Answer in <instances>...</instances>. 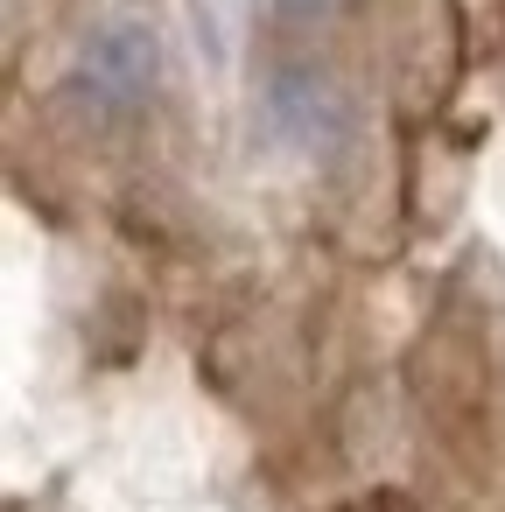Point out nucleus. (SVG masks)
I'll use <instances>...</instances> for the list:
<instances>
[{
	"label": "nucleus",
	"mask_w": 505,
	"mask_h": 512,
	"mask_svg": "<svg viewBox=\"0 0 505 512\" xmlns=\"http://www.w3.org/2000/svg\"><path fill=\"white\" fill-rule=\"evenodd\" d=\"M344 512H414L400 491H372V498H358V505H344Z\"/></svg>",
	"instance_id": "4"
},
{
	"label": "nucleus",
	"mask_w": 505,
	"mask_h": 512,
	"mask_svg": "<svg viewBox=\"0 0 505 512\" xmlns=\"http://www.w3.org/2000/svg\"><path fill=\"white\" fill-rule=\"evenodd\" d=\"M267 127L288 148H302V155H330L344 141V127H351V106H344V92L323 71L288 64V71L267 78Z\"/></svg>",
	"instance_id": "2"
},
{
	"label": "nucleus",
	"mask_w": 505,
	"mask_h": 512,
	"mask_svg": "<svg viewBox=\"0 0 505 512\" xmlns=\"http://www.w3.org/2000/svg\"><path fill=\"white\" fill-rule=\"evenodd\" d=\"M155 71H162V43L148 22H106L92 29L85 57H78V92L106 113H127L155 92Z\"/></svg>",
	"instance_id": "1"
},
{
	"label": "nucleus",
	"mask_w": 505,
	"mask_h": 512,
	"mask_svg": "<svg viewBox=\"0 0 505 512\" xmlns=\"http://www.w3.org/2000/svg\"><path fill=\"white\" fill-rule=\"evenodd\" d=\"M274 8L288 15V22H323V15H337L344 0H274Z\"/></svg>",
	"instance_id": "3"
}]
</instances>
